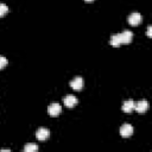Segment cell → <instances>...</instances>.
I'll return each mask as SVG.
<instances>
[{
  "instance_id": "1",
  "label": "cell",
  "mask_w": 152,
  "mask_h": 152,
  "mask_svg": "<svg viewBox=\"0 0 152 152\" xmlns=\"http://www.w3.org/2000/svg\"><path fill=\"white\" fill-rule=\"evenodd\" d=\"M148 109V102L146 100H141L139 102H135V107H134V110L139 114H144L146 110Z\"/></svg>"
},
{
  "instance_id": "2",
  "label": "cell",
  "mask_w": 152,
  "mask_h": 152,
  "mask_svg": "<svg viewBox=\"0 0 152 152\" xmlns=\"http://www.w3.org/2000/svg\"><path fill=\"white\" fill-rule=\"evenodd\" d=\"M133 134V127L129 124H124L120 127V135L124 138H128Z\"/></svg>"
},
{
  "instance_id": "3",
  "label": "cell",
  "mask_w": 152,
  "mask_h": 152,
  "mask_svg": "<svg viewBox=\"0 0 152 152\" xmlns=\"http://www.w3.org/2000/svg\"><path fill=\"white\" fill-rule=\"evenodd\" d=\"M48 112H49V114H50V116H58L59 114H61V112H62V107H61V104H58V103H51L50 106H49V108H48Z\"/></svg>"
},
{
  "instance_id": "4",
  "label": "cell",
  "mask_w": 152,
  "mask_h": 152,
  "mask_svg": "<svg viewBox=\"0 0 152 152\" xmlns=\"http://www.w3.org/2000/svg\"><path fill=\"white\" fill-rule=\"evenodd\" d=\"M127 20H128L129 25L137 26V25H139V24L141 23V15H140V13H138V12H133L132 14H129V17H128Z\"/></svg>"
},
{
  "instance_id": "5",
  "label": "cell",
  "mask_w": 152,
  "mask_h": 152,
  "mask_svg": "<svg viewBox=\"0 0 152 152\" xmlns=\"http://www.w3.org/2000/svg\"><path fill=\"white\" fill-rule=\"evenodd\" d=\"M49 137H50V131L46 129V128H44V127L38 128L37 132H36V138L38 140H46Z\"/></svg>"
},
{
  "instance_id": "6",
  "label": "cell",
  "mask_w": 152,
  "mask_h": 152,
  "mask_svg": "<svg viewBox=\"0 0 152 152\" xmlns=\"http://www.w3.org/2000/svg\"><path fill=\"white\" fill-rule=\"evenodd\" d=\"M120 39H121V44H128L133 39V33L131 31L126 30V31L120 33Z\"/></svg>"
},
{
  "instance_id": "7",
  "label": "cell",
  "mask_w": 152,
  "mask_h": 152,
  "mask_svg": "<svg viewBox=\"0 0 152 152\" xmlns=\"http://www.w3.org/2000/svg\"><path fill=\"white\" fill-rule=\"evenodd\" d=\"M70 87L72 89H75V90H81L83 88V78L80 77V76L75 77L74 80L70 81Z\"/></svg>"
},
{
  "instance_id": "8",
  "label": "cell",
  "mask_w": 152,
  "mask_h": 152,
  "mask_svg": "<svg viewBox=\"0 0 152 152\" xmlns=\"http://www.w3.org/2000/svg\"><path fill=\"white\" fill-rule=\"evenodd\" d=\"M63 102H64V104H65L68 108H72L74 106L77 104L78 100H77L74 95H66V96L63 99Z\"/></svg>"
},
{
  "instance_id": "9",
  "label": "cell",
  "mask_w": 152,
  "mask_h": 152,
  "mask_svg": "<svg viewBox=\"0 0 152 152\" xmlns=\"http://www.w3.org/2000/svg\"><path fill=\"white\" fill-rule=\"evenodd\" d=\"M134 107H135V102L133 100H127L122 103V107L121 109L125 112V113H131L132 110H134Z\"/></svg>"
},
{
  "instance_id": "10",
  "label": "cell",
  "mask_w": 152,
  "mask_h": 152,
  "mask_svg": "<svg viewBox=\"0 0 152 152\" xmlns=\"http://www.w3.org/2000/svg\"><path fill=\"white\" fill-rule=\"evenodd\" d=\"M109 43H110V45H112V46H119V45L121 44L120 33H118V34H113V36L110 37V40H109Z\"/></svg>"
},
{
  "instance_id": "11",
  "label": "cell",
  "mask_w": 152,
  "mask_h": 152,
  "mask_svg": "<svg viewBox=\"0 0 152 152\" xmlns=\"http://www.w3.org/2000/svg\"><path fill=\"white\" fill-rule=\"evenodd\" d=\"M37 150H38V146L34 145V144H28V145H26L24 147V151L25 152H36Z\"/></svg>"
},
{
  "instance_id": "12",
  "label": "cell",
  "mask_w": 152,
  "mask_h": 152,
  "mask_svg": "<svg viewBox=\"0 0 152 152\" xmlns=\"http://www.w3.org/2000/svg\"><path fill=\"white\" fill-rule=\"evenodd\" d=\"M7 13H8V7H7V5L0 2V18L4 17V15H6Z\"/></svg>"
},
{
  "instance_id": "13",
  "label": "cell",
  "mask_w": 152,
  "mask_h": 152,
  "mask_svg": "<svg viewBox=\"0 0 152 152\" xmlns=\"http://www.w3.org/2000/svg\"><path fill=\"white\" fill-rule=\"evenodd\" d=\"M7 63H8V62H7V59H6L4 56H0V70H1V69H4V68L7 65Z\"/></svg>"
},
{
  "instance_id": "14",
  "label": "cell",
  "mask_w": 152,
  "mask_h": 152,
  "mask_svg": "<svg viewBox=\"0 0 152 152\" xmlns=\"http://www.w3.org/2000/svg\"><path fill=\"white\" fill-rule=\"evenodd\" d=\"M147 36H148V37H152V27H151V26L147 27Z\"/></svg>"
},
{
  "instance_id": "15",
  "label": "cell",
  "mask_w": 152,
  "mask_h": 152,
  "mask_svg": "<svg viewBox=\"0 0 152 152\" xmlns=\"http://www.w3.org/2000/svg\"><path fill=\"white\" fill-rule=\"evenodd\" d=\"M87 2H91V1H94V0H86Z\"/></svg>"
}]
</instances>
